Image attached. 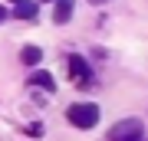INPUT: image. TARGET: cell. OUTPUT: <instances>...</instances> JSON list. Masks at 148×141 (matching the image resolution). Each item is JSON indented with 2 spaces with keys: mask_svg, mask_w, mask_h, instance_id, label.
<instances>
[{
  "mask_svg": "<svg viewBox=\"0 0 148 141\" xmlns=\"http://www.w3.org/2000/svg\"><path fill=\"white\" fill-rule=\"evenodd\" d=\"M76 10V0H56V10H53V20L56 23H66Z\"/></svg>",
  "mask_w": 148,
  "mask_h": 141,
  "instance_id": "5b68a950",
  "label": "cell"
},
{
  "mask_svg": "<svg viewBox=\"0 0 148 141\" xmlns=\"http://www.w3.org/2000/svg\"><path fill=\"white\" fill-rule=\"evenodd\" d=\"M66 69H69V76H73L79 85H86L89 76H92V72H89V63H86L79 52H69V56H66Z\"/></svg>",
  "mask_w": 148,
  "mask_h": 141,
  "instance_id": "3957f363",
  "label": "cell"
},
{
  "mask_svg": "<svg viewBox=\"0 0 148 141\" xmlns=\"http://www.w3.org/2000/svg\"><path fill=\"white\" fill-rule=\"evenodd\" d=\"M10 3H20V0H10Z\"/></svg>",
  "mask_w": 148,
  "mask_h": 141,
  "instance_id": "7c38bea8",
  "label": "cell"
},
{
  "mask_svg": "<svg viewBox=\"0 0 148 141\" xmlns=\"http://www.w3.org/2000/svg\"><path fill=\"white\" fill-rule=\"evenodd\" d=\"M7 20V10H3V3H0V23H3Z\"/></svg>",
  "mask_w": 148,
  "mask_h": 141,
  "instance_id": "9c48e42d",
  "label": "cell"
},
{
  "mask_svg": "<svg viewBox=\"0 0 148 141\" xmlns=\"http://www.w3.org/2000/svg\"><path fill=\"white\" fill-rule=\"evenodd\" d=\"M13 16H20V20H33V16H36V3H33V0H20V3H13Z\"/></svg>",
  "mask_w": 148,
  "mask_h": 141,
  "instance_id": "8992f818",
  "label": "cell"
},
{
  "mask_svg": "<svg viewBox=\"0 0 148 141\" xmlns=\"http://www.w3.org/2000/svg\"><path fill=\"white\" fill-rule=\"evenodd\" d=\"M27 135H30V138H40V135H43V125H40V121H33V125H27Z\"/></svg>",
  "mask_w": 148,
  "mask_h": 141,
  "instance_id": "ba28073f",
  "label": "cell"
},
{
  "mask_svg": "<svg viewBox=\"0 0 148 141\" xmlns=\"http://www.w3.org/2000/svg\"><path fill=\"white\" fill-rule=\"evenodd\" d=\"M109 141H142V121L138 118H125L109 131Z\"/></svg>",
  "mask_w": 148,
  "mask_h": 141,
  "instance_id": "7a4b0ae2",
  "label": "cell"
},
{
  "mask_svg": "<svg viewBox=\"0 0 148 141\" xmlns=\"http://www.w3.org/2000/svg\"><path fill=\"white\" fill-rule=\"evenodd\" d=\"M66 118H69L73 128H95V121H99V105L95 102H76V105H69Z\"/></svg>",
  "mask_w": 148,
  "mask_h": 141,
  "instance_id": "6da1fadb",
  "label": "cell"
},
{
  "mask_svg": "<svg viewBox=\"0 0 148 141\" xmlns=\"http://www.w3.org/2000/svg\"><path fill=\"white\" fill-rule=\"evenodd\" d=\"M20 59H23V66H36L40 59H43V49L40 46H27V49L20 52Z\"/></svg>",
  "mask_w": 148,
  "mask_h": 141,
  "instance_id": "52a82bcc",
  "label": "cell"
},
{
  "mask_svg": "<svg viewBox=\"0 0 148 141\" xmlns=\"http://www.w3.org/2000/svg\"><path fill=\"white\" fill-rule=\"evenodd\" d=\"M92 3H109V0H92Z\"/></svg>",
  "mask_w": 148,
  "mask_h": 141,
  "instance_id": "30bf717a",
  "label": "cell"
},
{
  "mask_svg": "<svg viewBox=\"0 0 148 141\" xmlns=\"http://www.w3.org/2000/svg\"><path fill=\"white\" fill-rule=\"evenodd\" d=\"M43 3H56V0H43Z\"/></svg>",
  "mask_w": 148,
  "mask_h": 141,
  "instance_id": "8fae6325",
  "label": "cell"
},
{
  "mask_svg": "<svg viewBox=\"0 0 148 141\" xmlns=\"http://www.w3.org/2000/svg\"><path fill=\"white\" fill-rule=\"evenodd\" d=\"M30 85H40V89H46V92H53L56 89V82H53V76L46 72V69H36V72H30V79H27Z\"/></svg>",
  "mask_w": 148,
  "mask_h": 141,
  "instance_id": "277c9868",
  "label": "cell"
}]
</instances>
